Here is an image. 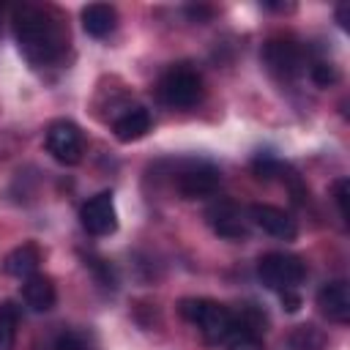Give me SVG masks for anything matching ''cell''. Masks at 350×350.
Masks as SVG:
<instances>
[{
	"instance_id": "cell-1",
	"label": "cell",
	"mask_w": 350,
	"mask_h": 350,
	"mask_svg": "<svg viewBox=\"0 0 350 350\" xmlns=\"http://www.w3.org/2000/svg\"><path fill=\"white\" fill-rule=\"evenodd\" d=\"M14 36L19 41L22 55L36 66L52 63L55 57H60L66 46L63 25L52 19L46 8H38V5L14 8Z\"/></svg>"
},
{
	"instance_id": "cell-2",
	"label": "cell",
	"mask_w": 350,
	"mask_h": 350,
	"mask_svg": "<svg viewBox=\"0 0 350 350\" xmlns=\"http://www.w3.org/2000/svg\"><path fill=\"white\" fill-rule=\"evenodd\" d=\"M178 309L213 345H219V342L224 345V339L232 331V312L224 304H219V301H211V298H183Z\"/></svg>"
},
{
	"instance_id": "cell-3",
	"label": "cell",
	"mask_w": 350,
	"mask_h": 350,
	"mask_svg": "<svg viewBox=\"0 0 350 350\" xmlns=\"http://www.w3.org/2000/svg\"><path fill=\"white\" fill-rule=\"evenodd\" d=\"M257 276L271 290H295L306 276V262L287 252H268L257 260Z\"/></svg>"
},
{
	"instance_id": "cell-4",
	"label": "cell",
	"mask_w": 350,
	"mask_h": 350,
	"mask_svg": "<svg viewBox=\"0 0 350 350\" xmlns=\"http://www.w3.org/2000/svg\"><path fill=\"white\" fill-rule=\"evenodd\" d=\"M159 96L167 107H175V109L194 107L202 96V79L189 66H172L159 82Z\"/></svg>"
},
{
	"instance_id": "cell-5",
	"label": "cell",
	"mask_w": 350,
	"mask_h": 350,
	"mask_svg": "<svg viewBox=\"0 0 350 350\" xmlns=\"http://www.w3.org/2000/svg\"><path fill=\"white\" fill-rule=\"evenodd\" d=\"M262 63L282 79H293L304 71V49L290 36H273L262 44Z\"/></svg>"
},
{
	"instance_id": "cell-6",
	"label": "cell",
	"mask_w": 350,
	"mask_h": 350,
	"mask_svg": "<svg viewBox=\"0 0 350 350\" xmlns=\"http://www.w3.org/2000/svg\"><path fill=\"white\" fill-rule=\"evenodd\" d=\"M221 183V172L208 161H186L178 170L175 189L183 200H202L211 197Z\"/></svg>"
},
{
	"instance_id": "cell-7",
	"label": "cell",
	"mask_w": 350,
	"mask_h": 350,
	"mask_svg": "<svg viewBox=\"0 0 350 350\" xmlns=\"http://www.w3.org/2000/svg\"><path fill=\"white\" fill-rule=\"evenodd\" d=\"M79 221L90 235H109L118 230V213H115V200L109 191H98L96 197H90L82 211H79Z\"/></svg>"
},
{
	"instance_id": "cell-8",
	"label": "cell",
	"mask_w": 350,
	"mask_h": 350,
	"mask_svg": "<svg viewBox=\"0 0 350 350\" xmlns=\"http://www.w3.org/2000/svg\"><path fill=\"white\" fill-rule=\"evenodd\" d=\"M46 150L60 164H77L82 159V134L71 120H57L46 129Z\"/></svg>"
},
{
	"instance_id": "cell-9",
	"label": "cell",
	"mask_w": 350,
	"mask_h": 350,
	"mask_svg": "<svg viewBox=\"0 0 350 350\" xmlns=\"http://www.w3.org/2000/svg\"><path fill=\"white\" fill-rule=\"evenodd\" d=\"M249 216H252V221H254L260 230H265V232L273 235V238L293 241V238L298 235V224H295V219H293L287 211L276 208V205L254 202V205L249 208Z\"/></svg>"
},
{
	"instance_id": "cell-10",
	"label": "cell",
	"mask_w": 350,
	"mask_h": 350,
	"mask_svg": "<svg viewBox=\"0 0 350 350\" xmlns=\"http://www.w3.org/2000/svg\"><path fill=\"white\" fill-rule=\"evenodd\" d=\"M205 219H208V224L213 227V232L221 235V238H230V241L246 238L243 216H241V211H238V205H235L232 200H219V202H213V205L205 211Z\"/></svg>"
},
{
	"instance_id": "cell-11",
	"label": "cell",
	"mask_w": 350,
	"mask_h": 350,
	"mask_svg": "<svg viewBox=\"0 0 350 350\" xmlns=\"http://www.w3.org/2000/svg\"><path fill=\"white\" fill-rule=\"evenodd\" d=\"M317 306L331 323H347L350 320V287L347 282L336 279L320 287L317 293Z\"/></svg>"
},
{
	"instance_id": "cell-12",
	"label": "cell",
	"mask_w": 350,
	"mask_h": 350,
	"mask_svg": "<svg viewBox=\"0 0 350 350\" xmlns=\"http://www.w3.org/2000/svg\"><path fill=\"white\" fill-rule=\"evenodd\" d=\"M22 301L33 309V312H49L57 301V293H55V284L49 276H41V273H33L25 279L22 284Z\"/></svg>"
},
{
	"instance_id": "cell-13",
	"label": "cell",
	"mask_w": 350,
	"mask_h": 350,
	"mask_svg": "<svg viewBox=\"0 0 350 350\" xmlns=\"http://www.w3.org/2000/svg\"><path fill=\"white\" fill-rule=\"evenodd\" d=\"M115 25H118V11L112 5H107V3H90V5L82 8V27H85L88 36L104 38V36H109L115 30Z\"/></svg>"
},
{
	"instance_id": "cell-14",
	"label": "cell",
	"mask_w": 350,
	"mask_h": 350,
	"mask_svg": "<svg viewBox=\"0 0 350 350\" xmlns=\"http://www.w3.org/2000/svg\"><path fill=\"white\" fill-rule=\"evenodd\" d=\"M38 262H41V252L36 243H22L16 249H11L3 260V271L8 276H16V279H27L38 271Z\"/></svg>"
},
{
	"instance_id": "cell-15",
	"label": "cell",
	"mask_w": 350,
	"mask_h": 350,
	"mask_svg": "<svg viewBox=\"0 0 350 350\" xmlns=\"http://www.w3.org/2000/svg\"><path fill=\"white\" fill-rule=\"evenodd\" d=\"M115 137L120 142H134L150 131V112L145 107H131L115 120Z\"/></svg>"
},
{
	"instance_id": "cell-16",
	"label": "cell",
	"mask_w": 350,
	"mask_h": 350,
	"mask_svg": "<svg viewBox=\"0 0 350 350\" xmlns=\"http://www.w3.org/2000/svg\"><path fill=\"white\" fill-rule=\"evenodd\" d=\"M19 328V309L11 301H0V350H14Z\"/></svg>"
},
{
	"instance_id": "cell-17",
	"label": "cell",
	"mask_w": 350,
	"mask_h": 350,
	"mask_svg": "<svg viewBox=\"0 0 350 350\" xmlns=\"http://www.w3.org/2000/svg\"><path fill=\"white\" fill-rule=\"evenodd\" d=\"M290 350H323L325 347V334L317 325H298L290 339H287Z\"/></svg>"
},
{
	"instance_id": "cell-18",
	"label": "cell",
	"mask_w": 350,
	"mask_h": 350,
	"mask_svg": "<svg viewBox=\"0 0 350 350\" xmlns=\"http://www.w3.org/2000/svg\"><path fill=\"white\" fill-rule=\"evenodd\" d=\"M309 74H312V79H314V85H320V88H328L331 82H336V66H331V63H325V60H317L312 68H309Z\"/></svg>"
},
{
	"instance_id": "cell-19",
	"label": "cell",
	"mask_w": 350,
	"mask_h": 350,
	"mask_svg": "<svg viewBox=\"0 0 350 350\" xmlns=\"http://www.w3.org/2000/svg\"><path fill=\"white\" fill-rule=\"evenodd\" d=\"M55 350H90V345L85 342V336H82V334L68 331V334H60V336H57Z\"/></svg>"
},
{
	"instance_id": "cell-20",
	"label": "cell",
	"mask_w": 350,
	"mask_h": 350,
	"mask_svg": "<svg viewBox=\"0 0 350 350\" xmlns=\"http://www.w3.org/2000/svg\"><path fill=\"white\" fill-rule=\"evenodd\" d=\"M347 191H350L347 178H339L336 186H334V200H336V205H339V216H342V219H347Z\"/></svg>"
},
{
	"instance_id": "cell-21",
	"label": "cell",
	"mask_w": 350,
	"mask_h": 350,
	"mask_svg": "<svg viewBox=\"0 0 350 350\" xmlns=\"http://www.w3.org/2000/svg\"><path fill=\"white\" fill-rule=\"evenodd\" d=\"M282 304H284V309H287V312H298L301 298H298L293 290H282Z\"/></svg>"
}]
</instances>
